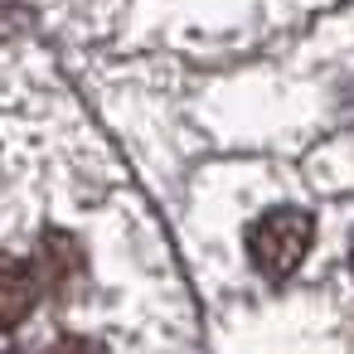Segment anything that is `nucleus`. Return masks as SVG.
I'll list each match as a JSON object with an SVG mask.
<instances>
[{"label": "nucleus", "instance_id": "obj_1", "mask_svg": "<svg viewBox=\"0 0 354 354\" xmlns=\"http://www.w3.org/2000/svg\"><path fill=\"white\" fill-rule=\"evenodd\" d=\"M315 223L306 209H267L248 233V257L262 277H291L310 252Z\"/></svg>", "mask_w": 354, "mask_h": 354}]
</instances>
